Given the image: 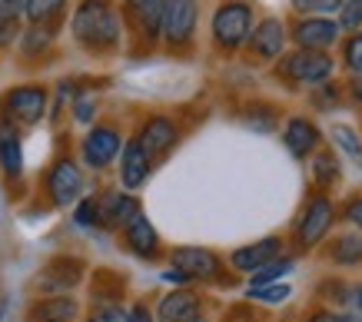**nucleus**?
Instances as JSON below:
<instances>
[{
    "mask_svg": "<svg viewBox=\"0 0 362 322\" xmlns=\"http://www.w3.org/2000/svg\"><path fill=\"white\" fill-rule=\"evenodd\" d=\"M4 113L7 120H17V123H33L40 120L47 113V90L44 87H17L4 97Z\"/></svg>",
    "mask_w": 362,
    "mask_h": 322,
    "instance_id": "4",
    "label": "nucleus"
},
{
    "mask_svg": "<svg viewBox=\"0 0 362 322\" xmlns=\"http://www.w3.org/2000/svg\"><path fill=\"white\" fill-rule=\"evenodd\" d=\"M283 73L296 83H322L332 73V60L322 56L319 50H299V54L286 56Z\"/></svg>",
    "mask_w": 362,
    "mask_h": 322,
    "instance_id": "5",
    "label": "nucleus"
},
{
    "mask_svg": "<svg viewBox=\"0 0 362 322\" xmlns=\"http://www.w3.org/2000/svg\"><path fill=\"white\" fill-rule=\"evenodd\" d=\"M193 316H199V299L187 289L163 296L160 309H156V322H189Z\"/></svg>",
    "mask_w": 362,
    "mask_h": 322,
    "instance_id": "13",
    "label": "nucleus"
},
{
    "mask_svg": "<svg viewBox=\"0 0 362 322\" xmlns=\"http://www.w3.org/2000/svg\"><path fill=\"white\" fill-rule=\"evenodd\" d=\"M352 93H356V100H362V77H356V83H352Z\"/></svg>",
    "mask_w": 362,
    "mask_h": 322,
    "instance_id": "41",
    "label": "nucleus"
},
{
    "mask_svg": "<svg viewBox=\"0 0 362 322\" xmlns=\"http://www.w3.org/2000/svg\"><path fill=\"white\" fill-rule=\"evenodd\" d=\"M252 299H263V302H283L289 296V286H252L250 289Z\"/></svg>",
    "mask_w": 362,
    "mask_h": 322,
    "instance_id": "30",
    "label": "nucleus"
},
{
    "mask_svg": "<svg viewBox=\"0 0 362 322\" xmlns=\"http://www.w3.org/2000/svg\"><path fill=\"white\" fill-rule=\"evenodd\" d=\"M346 64H349L356 73H362V34H356L346 44Z\"/></svg>",
    "mask_w": 362,
    "mask_h": 322,
    "instance_id": "31",
    "label": "nucleus"
},
{
    "mask_svg": "<svg viewBox=\"0 0 362 322\" xmlns=\"http://www.w3.org/2000/svg\"><path fill=\"white\" fill-rule=\"evenodd\" d=\"M0 167L7 177H17L23 169V150H21V136L13 130L11 120H0Z\"/></svg>",
    "mask_w": 362,
    "mask_h": 322,
    "instance_id": "17",
    "label": "nucleus"
},
{
    "mask_svg": "<svg viewBox=\"0 0 362 322\" xmlns=\"http://www.w3.org/2000/svg\"><path fill=\"white\" fill-rule=\"evenodd\" d=\"M313 173H316V179L326 186V183H332L336 179V173H339V167H336V156L332 153H322L316 156V163H313Z\"/></svg>",
    "mask_w": 362,
    "mask_h": 322,
    "instance_id": "29",
    "label": "nucleus"
},
{
    "mask_svg": "<svg viewBox=\"0 0 362 322\" xmlns=\"http://www.w3.org/2000/svg\"><path fill=\"white\" fill-rule=\"evenodd\" d=\"M64 4L66 0H27V4H23V13H27V20H30L33 27H47L54 17H60Z\"/></svg>",
    "mask_w": 362,
    "mask_h": 322,
    "instance_id": "21",
    "label": "nucleus"
},
{
    "mask_svg": "<svg viewBox=\"0 0 362 322\" xmlns=\"http://www.w3.org/2000/svg\"><path fill=\"white\" fill-rule=\"evenodd\" d=\"M252 34V7L250 4H223L220 11L213 13V40L226 50H236L240 44H246Z\"/></svg>",
    "mask_w": 362,
    "mask_h": 322,
    "instance_id": "2",
    "label": "nucleus"
},
{
    "mask_svg": "<svg viewBox=\"0 0 362 322\" xmlns=\"http://www.w3.org/2000/svg\"><path fill=\"white\" fill-rule=\"evenodd\" d=\"M332 140H336V143H339L352 160H359L362 163V143H359V136L352 133L349 126H332Z\"/></svg>",
    "mask_w": 362,
    "mask_h": 322,
    "instance_id": "26",
    "label": "nucleus"
},
{
    "mask_svg": "<svg viewBox=\"0 0 362 322\" xmlns=\"http://www.w3.org/2000/svg\"><path fill=\"white\" fill-rule=\"evenodd\" d=\"M90 322H127V312H123L120 306H103L100 312L90 316Z\"/></svg>",
    "mask_w": 362,
    "mask_h": 322,
    "instance_id": "33",
    "label": "nucleus"
},
{
    "mask_svg": "<svg viewBox=\"0 0 362 322\" xmlns=\"http://www.w3.org/2000/svg\"><path fill=\"white\" fill-rule=\"evenodd\" d=\"M123 229H127V243H130V249L136 256H153L156 253V229L150 226V220H146L143 213H136Z\"/></svg>",
    "mask_w": 362,
    "mask_h": 322,
    "instance_id": "20",
    "label": "nucleus"
},
{
    "mask_svg": "<svg viewBox=\"0 0 362 322\" xmlns=\"http://www.w3.org/2000/svg\"><path fill=\"white\" fill-rule=\"evenodd\" d=\"M77 222L80 226H97L100 222V213H97V200H83L77 210Z\"/></svg>",
    "mask_w": 362,
    "mask_h": 322,
    "instance_id": "32",
    "label": "nucleus"
},
{
    "mask_svg": "<svg viewBox=\"0 0 362 322\" xmlns=\"http://www.w3.org/2000/svg\"><path fill=\"white\" fill-rule=\"evenodd\" d=\"M27 0H0V20H17Z\"/></svg>",
    "mask_w": 362,
    "mask_h": 322,
    "instance_id": "34",
    "label": "nucleus"
},
{
    "mask_svg": "<svg viewBox=\"0 0 362 322\" xmlns=\"http://www.w3.org/2000/svg\"><path fill=\"white\" fill-rule=\"evenodd\" d=\"M47 189H50V200L57 206H70V203H77V196L83 193V177H80V169L70 163V160H60L54 163V169L47 173Z\"/></svg>",
    "mask_w": 362,
    "mask_h": 322,
    "instance_id": "7",
    "label": "nucleus"
},
{
    "mask_svg": "<svg viewBox=\"0 0 362 322\" xmlns=\"http://www.w3.org/2000/svg\"><path fill=\"white\" fill-rule=\"evenodd\" d=\"M250 44L252 50L259 56H279V50H283L286 44V34H283V23L276 20V17H269V20H263L256 30L250 34Z\"/></svg>",
    "mask_w": 362,
    "mask_h": 322,
    "instance_id": "18",
    "label": "nucleus"
},
{
    "mask_svg": "<svg viewBox=\"0 0 362 322\" xmlns=\"http://www.w3.org/2000/svg\"><path fill=\"white\" fill-rule=\"evenodd\" d=\"M332 222V203L326 200V196H316V200L309 203L306 216H303V222H299V243L303 246H316L322 236H326V229H329Z\"/></svg>",
    "mask_w": 362,
    "mask_h": 322,
    "instance_id": "9",
    "label": "nucleus"
},
{
    "mask_svg": "<svg viewBox=\"0 0 362 322\" xmlns=\"http://www.w3.org/2000/svg\"><path fill=\"white\" fill-rule=\"evenodd\" d=\"M117 153H120V133L113 126H93L90 136L83 140V160L93 169H103L107 163H113Z\"/></svg>",
    "mask_w": 362,
    "mask_h": 322,
    "instance_id": "8",
    "label": "nucleus"
},
{
    "mask_svg": "<svg viewBox=\"0 0 362 322\" xmlns=\"http://www.w3.org/2000/svg\"><path fill=\"white\" fill-rule=\"evenodd\" d=\"M176 140V126L173 120H166V117H153V120H146V126H143V133L136 143L146 150V153H163V150H170Z\"/></svg>",
    "mask_w": 362,
    "mask_h": 322,
    "instance_id": "16",
    "label": "nucleus"
},
{
    "mask_svg": "<svg viewBox=\"0 0 362 322\" xmlns=\"http://www.w3.org/2000/svg\"><path fill=\"white\" fill-rule=\"evenodd\" d=\"M339 23L346 27V30H359L362 27V0H342Z\"/></svg>",
    "mask_w": 362,
    "mask_h": 322,
    "instance_id": "27",
    "label": "nucleus"
},
{
    "mask_svg": "<svg viewBox=\"0 0 362 322\" xmlns=\"http://www.w3.org/2000/svg\"><path fill=\"white\" fill-rule=\"evenodd\" d=\"M279 249H283V243H279L276 236H269L263 243H252V246L236 249V253H233V266L243 269V273H256V269H263L266 263H273L276 256H279Z\"/></svg>",
    "mask_w": 362,
    "mask_h": 322,
    "instance_id": "10",
    "label": "nucleus"
},
{
    "mask_svg": "<svg viewBox=\"0 0 362 322\" xmlns=\"http://www.w3.org/2000/svg\"><path fill=\"white\" fill-rule=\"evenodd\" d=\"M286 150L293 156H309L313 150H316V143H319V130L313 126L309 120H303V117H296V120H289L286 123Z\"/></svg>",
    "mask_w": 362,
    "mask_h": 322,
    "instance_id": "15",
    "label": "nucleus"
},
{
    "mask_svg": "<svg viewBox=\"0 0 362 322\" xmlns=\"http://www.w3.org/2000/svg\"><path fill=\"white\" fill-rule=\"evenodd\" d=\"M97 213H100V222H107V226H127L140 213V203L133 196H127V193H107L97 203Z\"/></svg>",
    "mask_w": 362,
    "mask_h": 322,
    "instance_id": "14",
    "label": "nucleus"
},
{
    "mask_svg": "<svg viewBox=\"0 0 362 322\" xmlns=\"http://www.w3.org/2000/svg\"><path fill=\"white\" fill-rule=\"evenodd\" d=\"M127 4H130L133 11L140 13V11H143V7H150V4H153V0H127Z\"/></svg>",
    "mask_w": 362,
    "mask_h": 322,
    "instance_id": "40",
    "label": "nucleus"
},
{
    "mask_svg": "<svg viewBox=\"0 0 362 322\" xmlns=\"http://www.w3.org/2000/svg\"><path fill=\"white\" fill-rule=\"evenodd\" d=\"M352 309H356V316L362 319V286L356 289V292H352Z\"/></svg>",
    "mask_w": 362,
    "mask_h": 322,
    "instance_id": "39",
    "label": "nucleus"
},
{
    "mask_svg": "<svg viewBox=\"0 0 362 322\" xmlns=\"http://www.w3.org/2000/svg\"><path fill=\"white\" fill-rule=\"evenodd\" d=\"M336 263H359L362 259V236H342L336 249H332Z\"/></svg>",
    "mask_w": 362,
    "mask_h": 322,
    "instance_id": "23",
    "label": "nucleus"
},
{
    "mask_svg": "<svg viewBox=\"0 0 362 322\" xmlns=\"http://www.w3.org/2000/svg\"><path fill=\"white\" fill-rule=\"evenodd\" d=\"M127 322H153V316L146 312V306H133V309L127 312Z\"/></svg>",
    "mask_w": 362,
    "mask_h": 322,
    "instance_id": "37",
    "label": "nucleus"
},
{
    "mask_svg": "<svg viewBox=\"0 0 362 322\" xmlns=\"http://www.w3.org/2000/svg\"><path fill=\"white\" fill-rule=\"evenodd\" d=\"M17 34V20H0V44H11Z\"/></svg>",
    "mask_w": 362,
    "mask_h": 322,
    "instance_id": "36",
    "label": "nucleus"
},
{
    "mask_svg": "<svg viewBox=\"0 0 362 322\" xmlns=\"http://www.w3.org/2000/svg\"><path fill=\"white\" fill-rule=\"evenodd\" d=\"M293 7L313 13V17H322V13H336L342 7V0H293Z\"/></svg>",
    "mask_w": 362,
    "mask_h": 322,
    "instance_id": "28",
    "label": "nucleus"
},
{
    "mask_svg": "<svg viewBox=\"0 0 362 322\" xmlns=\"http://www.w3.org/2000/svg\"><path fill=\"white\" fill-rule=\"evenodd\" d=\"M289 269H293V259H279V263L273 259V263H266L263 269L252 273V286H269V282H276V279H283Z\"/></svg>",
    "mask_w": 362,
    "mask_h": 322,
    "instance_id": "22",
    "label": "nucleus"
},
{
    "mask_svg": "<svg viewBox=\"0 0 362 322\" xmlns=\"http://www.w3.org/2000/svg\"><path fill=\"white\" fill-rule=\"evenodd\" d=\"M77 120L80 123H90V120H93V100L80 97V100H77Z\"/></svg>",
    "mask_w": 362,
    "mask_h": 322,
    "instance_id": "35",
    "label": "nucleus"
},
{
    "mask_svg": "<svg viewBox=\"0 0 362 322\" xmlns=\"http://www.w3.org/2000/svg\"><path fill=\"white\" fill-rule=\"evenodd\" d=\"M77 319V302L70 296H50L30 309V322H74Z\"/></svg>",
    "mask_w": 362,
    "mask_h": 322,
    "instance_id": "19",
    "label": "nucleus"
},
{
    "mask_svg": "<svg viewBox=\"0 0 362 322\" xmlns=\"http://www.w3.org/2000/svg\"><path fill=\"white\" fill-rule=\"evenodd\" d=\"M197 17H199V4L197 0H166L163 4V23H160V34L166 37V44H187L193 30H197Z\"/></svg>",
    "mask_w": 362,
    "mask_h": 322,
    "instance_id": "3",
    "label": "nucleus"
},
{
    "mask_svg": "<svg viewBox=\"0 0 362 322\" xmlns=\"http://www.w3.org/2000/svg\"><path fill=\"white\" fill-rule=\"evenodd\" d=\"M120 177H123V186H127V189L143 186V183H146V177H150V153H146L136 140L123 146Z\"/></svg>",
    "mask_w": 362,
    "mask_h": 322,
    "instance_id": "12",
    "label": "nucleus"
},
{
    "mask_svg": "<svg viewBox=\"0 0 362 322\" xmlns=\"http://www.w3.org/2000/svg\"><path fill=\"white\" fill-rule=\"evenodd\" d=\"M170 263H173V269L183 279H213L216 276V269H220V259L209 253V249H199V246L173 249Z\"/></svg>",
    "mask_w": 362,
    "mask_h": 322,
    "instance_id": "6",
    "label": "nucleus"
},
{
    "mask_svg": "<svg viewBox=\"0 0 362 322\" xmlns=\"http://www.w3.org/2000/svg\"><path fill=\"white\" fill-rule=\"evenodd\" d=\"M74 37L93 50L113 47L120 40V17L113 13L107 0H83L74 13Z\"/></svg>",
    "mask_w": 362,
    "mask_h": 322,
    "instance_id": "1",
    "label": "nucleus"
},
{
    "mask_svg": "<svg viewBox=\"0 0 362 322\" xmlns=\"http://www.w3.org/2000/svg\"><path fill=\"white\" fill-rule=\"evenodd\" d=\"M336 322H362L356 312H349V316H336Z\"/></svg>",
    "mask_w": 362,
    "mask_h": 322,
    "instance_id": "42",
    "label": "nucleus"
},
{
    "mask_svg": "<svg viewBox=\"0 0 362 322\" xmlns=\"http://www.w3.org/2000/svg\"><path fill=\"white\" fill-rule=\"evenodd\" d=\"M50 40H54V30L50 27H30L27 34H23L21 47H23V54H37V50H47L50 47Z\"/></svg>",
    "mask_w": 362,
    "mask_h": 322,
    "instance_id": "24",
    "label": "nucleus"
},
{
    "mask_svg": "<svg viewBox=\"0 0 362 322\" xmlns=\"http://www.w3.org/2000/svg\"><path fill=\"white\" fill-rule=\"evenodd\" d=\"M189 322H203V319H199V316H193V319H189Z\"/></svg>",
    "mask_w": 362,
    "mask_h": 322,
    "instance_id": "43",
    "label": "nucleus"
},
{
    "mask_svg": "<svg viewBox=\"0 0 362 322\" xmlns=\"http://www.w3.org/2000/svg\"><path fill=\"white\" fill-rule=\"evenodd\" d=\"M336 37H339V23L326 20V17H306L296 27V40L306 50H322V47L336 44Z\"/></svg>",
    "mask_w": 362,
    "mask_h": 322,
    "instance_id": "11",
    "label": "nucleus"
},
{
    "mask_svg": "<svg viewBox=\"0 0 362 322\" xmlns=\"http://www.w3.org/2000/svg\"><path fill=\"white\" fill-rule=\"evenodd\" d=\"M140 20H143V30L146 37H160V23H163V0H153L150 7L140 11Z\"/></svg>",
    "mask_w": 362,
    "mask_h": 322,
    "instance_id": "25",
    "label": "nucleus"
},
{
    "mask_svg": "<svg viewBox=\"0 0 362 322\" xmlns=\"http://www.w3.org/2000/svg\"><path fill=\"white\" fill-rule=\"evenodd\" d=\"M346 216H349V220L362 229V196H359V200H352V203H349V210H346Z\"/></svg>",
    "mask_w": 362,
    "mask_h": 322,
    "instance_id": "38",
    "label": "nucleus"
}]
</instances>
